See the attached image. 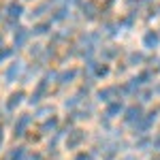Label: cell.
<instances>
[{"label":"cell","mask_w":160,"mask_h":160,"mask_svg":"<svg viewBox=\"0 0 160 160\" xmlns=\"http://www.w3.org/2000/svg\"><path fill=\"white\" fill-rule=\"evenodd\" d=\"M86 130H81V128H71L68 132H66V139H64V148L75 152V149H79L83 143H86Z\"/></svg>","instance_id":"obj_1"},{"label":"cell","mask_w":160,"mask_h":160,"mask_svg":"<svg viewBox=\"0 0 160 160\" xmlns=\"http://www.w3.org/2000/svg\"><path fill=\"white\" fill-rule=\"evenodd\" d=\"M32 115L30 113H22L17 115V120L13 122V137L15 139H24L28 132H30V126H32Z\"/></svg>","instance_id":"obj_2"},{"label":"cell","mask_w":160,"mask_h":160,"mask_svg":"<svg viewBox=\"0 0 160 160\" xmlns=\"http://www.w3.org/2000/svg\"><path fill=\"white\" fill-rule=\"evenodd\" d=\"M156 120H158V111H156V109L148 111V113H145V115L141 118V122L132 126L135 135H137V137H141V135H148V132H149V128H152V126L156 124Z\"/></svg>","instance_id":"obj_3"},{"label":"cell","mask_w":160,"mask_h":160,"mask_svg":"<svg viewBox=\"0 0 160 160\" xmlns=\"http://www.w3.org/2000/svg\"><path fill=\"white\" fill-rule=\"evenodd\" d=\"M122 115H124V124H126V126H135V124L141 122V118H143L145 113H143V107H141V105H130V107L124 109Z\"/></svg>","instance_id":"obj_4"},{"label":"cell","mask_w":160,"mask_h":160,"mask_svg":"<svg viewBox=\"0 0 160 160\" xmlns=\"http://www.w3.org/2000/svg\"><path fill=\"white\" fill-rule=\"evenodd\" d=\"M26 156H28V149L24 145H15L2 154V160H26Z\"/></svg>","instance_id":"obj_5"},{"label":"cell","mask_w":160,"mask_h":160,"mask_svg":"<svg viewBox=\"0 0 160 160\" xmlns=\"http://www.w3.org/2000/svg\"><path fill=\"white\" fill-rule=\"evenodd\" d=\"M124 109H126V107L122 105V100H111L109 105L105 107V118H107V120H113V118L122 115Z\"/></svg>","instance_id":"obj_6"},{"label":"cell","mask_w":160,"mask_h":160,"mask_svg":"<svg viewBox=\"0 0 160 160\" xmlns=\"http://www.w3.org/2000/svg\"><path fill=\"white\" fill-rule=\"evenodd\" d=\"M58 126H60V120L56 115H49V118L43 120L38 130H41V135H49V132H58Z\"/></svg>","instance_id":"obj_7"},{"label":"cell","mask_w":160,"mask_h":160,"mask_svg":"<svg viewBox=\"0 0 160 160\" xmlns=\"http://www.w3.org/2000/svg\"><path fill=\"white\" fill-rule=\"evenodd\" d=\"M24 96H26V94L22 92V90L13 92L11 96L7 98V102H4V107H7V111H15L17 107H19V105H22V102H24Z\"/></svg>","instance_id":"obj_8"},{"label":"cell","mask_w":160,"mask_h":160,"mask_svg":"<svg viewBox=\"0 0 160 160\" xmlns=\"http://www.w3.org/2000/svg\"><path fill=\"white\" fill-rule=\"evenodd\" d=\"M19 73H22V64H19V62H13L11 66L4 71V81H7V83H13V81H17Z\"/></svg>","instance_id":"obj_9"},{"label":"cell","mask_w":160,"mask_h":160,"mask_svg":"<svg viewBox=\"0 0 160 160\" xmlns=\"http://www.w3.org/2000/svg\"><path fill=\"white\" fill-rule=\"evenodd\" d=\"M158 43H160V34H158V32H154V30H148L145 37H143V45H145L148 49H156Z\"/></svg>","instance_id":"obj_10"},{"label":"cell","mask_w":160,"mask_h":160,"mask_svg":"<svg viewBox=\"0 0 160 160\" xmlns=\"http://www.w3.org/2000/svg\"><path fill=\"white\" fill-rule=\"evenodd\" d=\"M56 79H58L60 86H68V83H73L75 79H77V71H75V68H71V71H62Z\"/></svg>","instance_id":"obj_11"},{"label":"cell","mask_w":160,"mask_h":160,"mask_svg":"<svg viewBox=\"0 0 160 160\" xmlns=\"http://www.w3.org/2000/svg\"><path fill=\"white\" fill-rule=\"evenodd\" d=\"M135 148L141 149V152H148V149H152V137L148 135H141L139 139L135 141Z\"/></svg>","instance_id":"obj_12"},{"label":"cell","mask_w":160,"mask_h":160,"mask_svg":"<svg viewBox=\"0 0 160 160\" xmlns=\"http://www.w3.org/2000/svg\"><path fill=\"white\" fill-rule=\"evenodd\" d=\"M51 113H53V107L45 105V107H38V109L34 111V118H41V120H45V118H49Z\"/></svg>","instance_id":"obj_13"},{"label":"cell","mask_w":160,"mask_h":160,"mask_svg":"<svg viewBox=\"0 0 160 160\" xmlns=\"http://www.w3.org/2000/svg\"><path fill=\"white\" fill-rule=\"evenodd\" d=\"M7 11H9V17H19L24 9H22V4H17V2H9Z\"/></svg>","instance_id":"obj_14"},{"label":"cell","mask_w":160,"mask_h":160,"mask_svg":"<svg viewBox=\"0 0 160 160\" xmlns=\"http://www.w3.org/2000/svg\"><path fill=\"white\" fill-rule=\"evenodd\" d=\"M26 38H28V32L24 28H19V32H15V45H24Z\"/></svg>","instance_id":"obj_15"},{"label":"cell","mask_w":160,"mask_h":160,"mask_svg":"<svg viewBox=\"0 0 160 160\" xmlns=\"http://www.w3.org/2000/svg\"><path fill=\"white\" fill-rule=\"evenodd\" d=\"M141 62H143V56H141V53H130V56H128V64H130V66H137V64H141Z\"/></svg>","instance_id":"obj_16"},{"label":"cell","mask_w":160,"mask_h":160,"mask_svg":"<svg viewBox=\"0 0 160 160\" xmlns=\"http://www.w3.org/2000/svg\"><path fill=\"white\" fill-rule=\"evenodd\" d=\"M71 160H92V154L90 152H77Z\"/></svg>","instance_id":"obj_17"},{"label":"cell","mask_w":160,"mask_h":160,"mask_svg":"<svg viewBox=\"0 0 160 160\" xmlns=\"http://www.w3.org/2000/svg\"><path fill=\"white\" fill-rule=\"evenodd\" d=\"M26 160H45V156L41 154V152H32V154H28Z\"/></svg>","instance_id":"obj_18"},{"label":"cell","mask_w":160,"mask_h":160,"mask_svg":"<svg viewBox=\"0 0 160 160\" xmlns=\"http://www.w3.org/2000/svg\"><path fill=\"white\" fill-rule=\"evenodd\" d=\"M152 96H154V92H152V90H145V92H141L139 98L143 100V102H148V100H152Z\"/></svg>","instance_id":"obj_19"},{"label":"cell","mask_w":160,"mask_h":160,"mask_svg":"<svg viewBox=\"0 0 160 160\" xmlns=\"http://www.w3.org/2000/svg\"><path fill=\"white\" fill-rule=\"evenodd\" d=\"M9 53H11V51H9V49L0 51V60H4V58H9Z\"/></svg>","instance_id":"obj_20"},{"label":"cell","mask_w":160,"mask_h":160,"mask_svg":"<svg viewBox=\"0 0 160 160\" xmlns=\"http://www.w3.org/2000/svg\"><path fill=\"white\" fill-rule=\"evenodd\" d=\"M2 143H4V130H2V126H0V149H2Z\"/></svg>","instance_id":"obj_21"},{"label":"cell","mask_w":160,"mask_h":160,"mask_svg":"<svg viewBox=\"0 0 160 160\" xmlns=\"http://www.w3.org/2000/svg\"><path fill=\"white\" fill-rule=\"evenodd\" d=\"M120 160H137V158H135V156H122Z\"/></svg>","instance_id":"obj_22"},{"label":"cell","mask_w":160,"mask_h":160,"mask_svg":"<svg viewBox=\"0 0 160 160\" xmlns=\"http://www.w3.org/2000/svg\"><path fill=\"white\" fill-rule=\"evenodd\" d=\"M152 160H160V152H158V154H154V156H152Z\"/></svg>","instance_id":"obj_23"},{"label":"cell","mask_w":160,"mask_h":160,"mask_svg":"<svg viewBox=\"0 0 160 160\" xmlns=\"http://www.w3.org/2000/svg\"><path fill=\"white\" fill-rule=\"evenodd\" d=\"M156 92H158V94H160V83H158V86H156Z\"/></svg>","instance_id":"obj_24"},{"label":"cell","mask_w":160,"mask_h":160,"mask_svg":"<svg viewBox=\"0 0 160 160\" xmlns=\"http://www.w3.org/2000/svg\"><path fill=\"white\" fill-rule=\"evenodd\" d=\"M0 45H2V37H0Z\"/></svg>","instance_id":"obj_25"}]
</instances>
